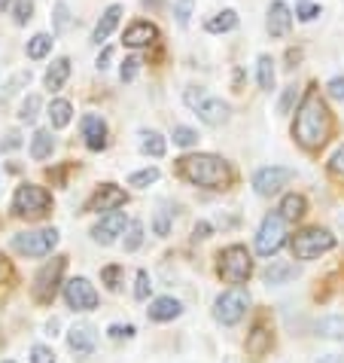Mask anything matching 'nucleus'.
<instances>
[{"label":"nucleus","instance_id":"nucleus-31","mask_svg":"<svg viewBox=\"0 0 344 363\" xmlns=\"http://www.w3.org/2000/svg\"><path fill=\"white\" fill-rule=\"evenodd\" d=\"M70 28V9L64 0H58L55 9H52V34H64Z\"/></svg>","mask_w":344,"mask_h":363},{"label":"nucleus","instance_id":"nucleus-1","mask_svg":"<svg viewBox=\"0 0 344 363\" xmlns=\"http://www.w3.org/2000/svg\"><path fill=\"white\" fill-rule=\"evenodd\" d=\"M329 132H332V116H329L326 101L320 98V92H308L305 101H302L299 110H296L292 135H296V140L302 147L317 150V147L326 144Z\"/></svg>","mask_w":344,"mask_h":363},{"label":"nucleus","instance_id":"nucleus-29","mask_svg":"<svg viewBox=\"0 0 344 363\" xmlns=\"http://www.w3.org/2000/svg\"><path fill=\"white\" fill-rule=\"evenodd\" d=\"M140 150H144L147 156H153V159H161L165 156V150H168V144H165V138H161L159 132H144L140 135Z\"/></svg>","mask_w":344,"mask_h":363},{"label":"nucleus","instance_id":"nucleus-26","mask_svg":"<svg viewBox=\"0 0 344 363\" xmlns=\"http://www.w3.org/2000/svg\"><path fill=\"white\" fill-rule=\"evenodd\" d=\"M296 275H299L296 263H271L262 278H265V284H287V281H292Z\"/></svg>","mask_w":344,"mask_h":363},{"label":"nucleus","instance_id":"nucleus-21","mask_svg":"<svg viewBox=\"0 0 344 363\" xmlns=\"http://www.w3.org/2000/svg\"><path fill=\"white\" fill-rule=\"evenodd\" d=\"M305 214H308V201H305V196H299V193L283 196V201H280V217L287 220V223H296V220H302Z\"/></svg>","mask_w":344,"mask_h":363},{"label":"nucleus","instance_id":"nucleus-22","mask_svg":"<svg viewBox=\"0 0 344 363\" xmlns=\"http://www.w3.org/2000/svg\"><path fill=\"white\" fill-rule=\"evenodd\" d=\"M67 77H70V58H55L52 65H49V70H46V89L49 92H58L64 83H67Z\"/></svg>","mask_w":344,"mask_h":363},{"label":"nucleus","instance_id":"nucleus-44","mask_svg":"<svg viewBox=\"0 0 344 363\" xmlns=\"http://www.w3.org/2000/svg\"><path fill=\"white\" fill-rule=\"evenodd\" d=\"M153 232H156V235H168V232H171V211H165V208L159 211L156 220H153Z\"/></svg>","mask_w":344,"mask_h":363},{"label":"nucleus","instance_id":"nucleus-47","mask_svg":"<svg viewBox=\"0 0 344 363\" xmlns=\"http://www.w3.org/2000/svg\"><path fill=\"white\" fill-rule=\"evenodd\" d=\"M329 171L332 174H338V177H344V144L332 153V159H329Z\"/></svg>","mask_w":344,"mask_h":363},{"label":"nucleus","instance_id":"nucleus-39","mask_svg":"<svg viewBox=\"0 0 344 363\" xmlns=\"http://www.w3.org/2000/svg\"><path fill=\"white\" fill-rule=\"evenodd\" d=\"M37 110H40V98H37V95H28V98L22 101V107H18V119H22V123H34V119H37Z\"/></svg>","mask_w":344,"mask_h":363},{"label":"nucleus","instance_id":"nucleus-48","mask_svg":"<svg viewBox=\"0 0 344 363\" xmlns=\"http://www.w3.org/2000/svg\"><path fill=\"white\" fill-rule=\"evenodd\" d=\"M296 16L302 18V22H314V18L320 16V6H317V4H302V6L296 9Z\"/></svg>","mask_w":344,"mask_h":363},{"label":"nucleus","instance_id":"nucleus-16","mask_svg":"<svg viewBox=\"0 0 344 363\" xmlns=\"http://www.w3.org/2000/svg\"><path fill=\"white\" fill-rule=\"evenodd\" d=\"M156 40H159V28L153 22H144V18H140V22H131L122 34V43L128 49H144L149 43H156Z\"/></svg>","mask_w":344,"mask_h":363},{"label":"nucleus","instance_id":"nucleus-5","mask_svg":"<svg viewBox=\"0 0 344 363\" xmlns=\"http://www.w3.org/2000/svg\"><path fill=\"white\" fill-rule=\"evenodd\" d=\"M49 205H52V196L37 184H22L13 196V214L16 217H43L49 211Z\"/></svg>","mask_w":344,"mask_h":363},{"label":"nucleus","instance_id":"nucleus-8","mask_svg":"<svg viewBox=\"0 0 344 363\" xmlns=\"http://www.w3.org/2000/svg\"><path fill=\"white\" fill-rule=\"evenodd\" d=\"M250 308V296L244 294V290H226V294H219L217 302H214V318L219 320L222 327H235L244 320Z\"/></svg>","mask_w":344,"mask_h":363},{"label":"nucleus","instance_id":"nucleus-50","mask_svg":"<svg viewBox=\"0 0 344 363\" xmlns=\"http://www.w3.org/2000/svg\"><path fill=\"white\" fill-rule=\"evenodd\" d=\"M326 89H329V95H332V98H338V101H344V77H332Z\"/></svg>","mask_w":344,"mask_h":363},{"label":"nucleus","instance_id":"nucleus-40","mask_svg":"<svg viewBox=\"0 0 344 363\" xmlns=\"http://www.w3.org/2000/svg\"><path fill=\"white\" fill-rule=\"evenodd\" d=\"M192 9H195V0H177L174 4V16H177V25H189V18H192Z\"/></svg>","mask_w":344,"mask_h":363},{"label":"nucleus","instance_id":"nucleus-51","mask_svg":"<svg viewBox=\"0 0 344 363\" xmlns=\"http://www.w3.org/2000/svg\"><path fill=\"white\" fill-rule=\"evenodd\" d=\"M110 62H113V49H110V46H107V49H104V52H101V55H98V62H95V65H98V70H107V67H110Z\"/></svg>","mask_w":344,"mask_h":363},{"label":"nucleus","instance_id":"nucleus-2","mask_svg":"<svg viewBox=\"0 0 344 363\" xmlns=\"http://www.w3.org/2000/svg\"><path fill=\"white\" fill-rule=\"evenodd\" d=\"M180 174H183L192 186H207V189H226L231 180L229 165L219 156L210 153H192L180 159Z\"/></svg>","mask_w":344,"mask_h":363},{"label":"nucleus","instance_id":"nucleus-34","mask_svg":"<svg viewBox=\"0 0 344 363\" xmlns=\"http://www.w3.org/2000/svg\"><path fill=\"white\" fill-rule=\"evenodd\" d=\"M28 83H31V70H22V74H16L4 89H0V101H9V98L18 92V89L28 86Z\"/></svg>","mask_w":344,"mask_h":363},{"label":"nucleus","instance_id":"nucleus-36","mask_svg":"<svg viewBox=\"0 0 344 363\" xmlns=\"http://www.w3.org/2000/svg\"><path fill=\"white\" fill-rule=\"evenodd\" d=\"M140 245H144V223H140V220H131L128 235H125V250L131 254V250H137Z\"/></svg>","mask_w":344,"mask_h":363},{"label":"nucleus","instance_id":"nucleus-42","mask_svg":"<svg viewBox=\"0 0 344 363\" xmlns=\"http://www.w3.org/2000/svg\"><path fill=\"white\" fill-rule=\"evenodd\" d=\"M134 299H140V302H144L147 296H149V287H153V284H149V275H147V272L144 269H140L137 272V278H134Z\"/></svg>","mask_w":344,"mask_h":363},{"label":"nucleus","instance_id":"nucleus-18","mask_svg":"<svg viewBox=\"0 0 344 363\" xmlns=\"http://www.w3.org/2000/svg\"><path fill=\"white\" fill-rule=\"evenodd\" d=\"M79 128H83V138H86L88 150H104L107 147V123L98 113H86Z\"/></svg>","mask_w":344,"mask_h":363},{"label":"nucleus","instance_id":"nucleus-10","mask_svg":"<svg viewBox=\"0 0 344 363\" xmlns=\"http://www.w3.org/2000/svg\"><path fill=\"white\" fill-rule=\"evenodd\" d=\"M292 174H296V171H292V168H283V165H268V168H259L256 174H253V189H256V196H262V199H271V196H277L280 189L289 184Z\"/></svg>","mask_w":344,"mask_h":363},{"label":"nucleus","instance_id":"nucleus-11","mask_svg":"<svg viewBox=\"0 0 344 363\" xmlns=\"http://www.w3.org/2000/svg\"><path fill=\"white\" fill-rule=\"evenodd\" d=\"M64 302L74 311H92L98 308V290L88 278H70L64 284Z\"/></svg>","mask_w":344,"mask_h":363},{"label":"nucleus","instance_id":"nucleus-15","mask_svg":"<svg viewBox=\"0 0 344 363\" xmlns=\"http://www.w3.org/2000/svg\"><path fill=\"white\" fill-rule=\"evenodd\" d=\"M192 110L198 113L201 123H205V125H214V128L222 125V123L229 119V104H226L222 98H214V95H205Z\"/></svg>","mask_w":344,"mask_h":363},{"label":"nucleus","instance_id":"nucleus-46","mask_svg":"<svg viewBox=\"0 0 344 363\" xmlns=\"http://www.w3.org/2000/svg\"><path fill=\"white\" fill-rule=\"evenodd\" d=\"M107 336L110 339H131V336H134V327H131V324H110L107 327Z\"/></svg>","mask_w":344,"mask_h":363},{"label":"nucleus","instance_id":"nucleus-55","mask_svg":"<svg viewBox=\"0 0 344 363\" xmlns=\"http://www.w3.org/2000/svg\"><path fill=\"white\" fill-rule=\"evenodd\" d=\"M4 363H13V360H4Z\"/></svg>","mask_w":344,"mask_h":363},{"label":"nucleus","instance_id":"nucleus-24","mask_svg":"<svg viewBox=\"0 0 344 363\" xmlns=\"http://www.w3.org/2000/svg\"><path fill=\"white\" fill-rule=\"evenodd\" d=\"M49 123H52V128H67L70 119H74V107H70V101L64 98H55L52 104H49Z\"/></svg>","mask_w":344,"mask_h":363},{"label":"nucleus","instance_id":"nucleus-20","mask_svg":"<svg viewBox=\"0 0 344 363\" xmlns=\"http://www.w3.org/2000/svg\"><path fill=\"white\" fill-rule=\"evenodd\" d=\"M122 13H125V9H122V4H110V6L104 9V13H101L98 25H95V34H92V40H95L98 46L104 43V40H107L110 34L116 31V25H119V18H122Z\"/></svg>","mask_w":344,"mask_h":363},{"label":"nucleus","instance_id":"nucleus-9","mask_svg":"<svg viewBox=\"0 0 344 363\" xmlns=\"http://www.w3.org/2000/svg\"><path fill=\"white\" fill-rule=\"evenodd\" d=\"M62 275H64V257H58V259H52V263H46L43 269L37 272V278H34V299L43 302V306H49V302L55 299V294H58Z\"/></svg>","mask_w":344,"mask_h":363},{"label":"nucleus","instance_id":"nucleus-52","mask_svg":"<svg viewBox=\"0 0 344 363\" xmlns=\"http://www.w3.org/2000/svg\"><path fill=\"white\" fill-rule=\"evenodd\" d=\"M210 235V223H205V220H201V223L195 226V238H207Z\"/></svg>","mask_w":344,"mask_h":363},{"label":"nucleus","instance_id":"nucleus-17","mask_svg":"<svg viewBox=\"0 0 344 363\" xmlns=\"http://www.w3.org/2000/svg\"><path fill=\"white\" fill-rule=\"evenodd\" d=\"M147 315H149V320H156V324H168V320H177L183 315V302L174 299V296H159V299L149 302Z\"/></svg>","mask_w":344,"mask_h":363},{"label":"nucleus","instance_id":"nucleus-23","mask_svg":"<svg viewBox=\"0 0 344 363\" xmlns=\"http://www.w3.org/2000/svg\"><path fill=\"white\" fill-rule=\"evenodd\" d=\"M231 28H238V13L235 9H222V13H214L205 22V31L207 34H226Z\"/></svg>","mask_w":344,"mask_h":363},{"label":"nucleus","instance_id":"nucleus-7","mask_svg":"<svg viewBox=\"0 0 344 363\" xmlns=\"http://www.w3.org/2000/svg\"><path fill=\"white\" fill-rule=\"evenodd\" d=\"M13 247L22 257H49L58 247V229H34V232H16Z\"/></svg>","mask_w":344,"mask_h":363},{"label":"nucleus","instance_id":"nucleus-45","mask_svg":"<svg viewBox=\"0 0 344 363\" xmlns=\"http://www.w3.org/2000/svg\"><path fill=\"white\" fill-rule=\"evenodd\" d=\"M28 360L31 363H55V354H52V348H46V345H34Z\"/></svg>","mask_w":344,"mask_h":363},{"label":"nucleus","instance_id":"nucleus-6","mask_svg":"<svg viewBox=\"0 0 344 363\" xmlns=\"http://www.w3.org/2000/svg\"><path fill=\"white\" fill-rule=\"evenodd\" d=\"M219 275L229 284H244V281L253 275V259L247 254L244 245H231L219 254Z\"/></svg>","mask_w":344,"mask_h":363},{"label":"nucleus","instance_id":"nucleus-13","mask_svg":"<svg viewBox=\"0 0 344 363\" xmlns=\"http://www.w3.org/2000/svg\"><path fill=\"white\" fill-rule=\"evenodd\" d=\"M67 348L74 351L76 357L95 354V348H98V333H95V327L88 324V320H79V324H74V327L67 330Z\"/></svg>","mask_w":344,"mask_h":363},{"label":"nucleus","instance_id":"nucleus-53","mask_svg":"<svg viewBox=\"0 0 344 363\" xmlns=\"http://www.w3.org/2000/svg\"><path fill=\"white\" fill-rule=\"evenodd\" d=\"M314 363H344V357H338V354H323V357H317Z\"/></svg>","mask_w":344,"mask_h":363},{"label":"nucleus","instance_id":"nucleus-27","mask_svg":"<svg viewBox=\"0 0 344 363\" xmlns=\"http://www.w3.org/2000/svg\"><path fill=\"white\" fill-rule=\"evenodd\" d=\"M52 43H55V40L49 37V34H34L31 40H28L25 52H28V58H34V62H40V58H46L49 52H52Z\"/></svg>","mask_w":344,"mask_h":363},{"label":"nucleus","instance_id":"nucleus-12","mask_svg":"<svg viewBox=\"0 0 344 363\" xmlns=\"http://www.w3.org/2000/svg\"><path fill=\"white\" fill-rule=\"evenodd\" d=\"M125 226H128L125 211H119V208L107 211V214L98 220V226L92 229V238L98 241V245H113L119 235H125Z\"/></svg>","mask_w":344,"mask_h":363},{"label":"nucleus","instance_id":"nucleus-28","mask_svg":"<svg viewBox=\"0 0 344 363\" xmlns=\"http://www.w3.org/2000/svg\"><path fill=\"white\" fill-rule=\"evenodd\" d=\"M317 336H323V339H344V318L341 315L320 318L317 320Z\"/></svg>","mask_w":344,"mask_h":363},{"label":"nucleus","instance_id":"nucleus-35","mask_svg":"<svg viewBox=\"0 0 344 363\" xmlns=\"http://www.w3.org/2000/svg\"><path fill=\"white\" fill-rule=\"evenodd\" d=\"M156 180H159V168H144V171H134V174H128V186L144 189L149 184H156Z\"/></svg>","mask_w":344,"mask_h":363},{"label":"nucleus","instance_id":"nucleus-43","mask_svg":"<svg viewBox=\"0 0 344 363\" xmlns=\"http://www.w3.org/2000/svg\"><path fill=\"white\" fill-rule=\"evenodd\" d=\"M137 70H140V58H125L122 62V70H119V77H122V83H131V79L137 77Z\"/></svg>","mask_w":344,"mask_h":363},{"label":"nucleus","instance_id":"nucleus-19","mask_svg":"<svg viewBox=\"0 0 344 363\" xmlns=\"http://www.w3.org/2000/svg\"><path fill=\"white\" fill-rule=\"evenodd\" d=\"M265 28L271 37H287L289 28H292V13L287 4H280V0H275V4L268 6V18H265Z\"/></svg>","mask_w":344,"mask_h":363},{"label":"nucleus","instance_id":"nucleus-49","mask_svg":"<svg viewBox=\"0 0 344 363\" xmlns=\"http://www.w3.org/2000/svg\"><path fill=\"white\" fill-rule=\"evenodd\" d=\"M22 147V135L18 132H9L4 140H0V153H9V150H18Z\"/></svg>","mask_w":344,"mask_h":363},{"label":"nucleus","instance_id":"nucleus-30","mask_svg":"<svg viewBox=\"0 0 344 363\" xmlns=\"http://www.w3.org/2000/svg\"><path fill=\"white\" fill-rule=\"evenodd\" d=\"M256 79H259V89H265V92L275 89V62H271V55H259V62H256Z\"/></svg>","mask_w":344,"mask_h":363},{"label":"nucleus","instance_id":"nucleus-38","mask_svg":"<svg viewBox=\"0 0 344 363\" xmlns=\"http://www.w3.org/2000/svg\"><path fill=\"white\" fill-rule=\"evenodd\" d=\"M171 138H174L177 147H195L198 144V132H195V128H189V125H177Z\"/></svg>","mask_w":344,"mask_h":363},{"label":"nucleus","instance_id":"nucleus-3","mask_svg":"<svg viewBox=\"0 0 344 363\" xmlns=\"http://www.w3.org/2000/svg\"><path fill=\"white\" fill-rule=\"evenodd\" d=\"M332 247H336V235L329 229L311 226L292 238V259H317L320 254H329Z\"/></svg>","mask_w":344,"mask_h":363},{"label":"nucleus","instance_id":"nucleus-33","mask_svg":"<svg viewBox=\"0 0 344 363\" xmlns=\"http://www.w3.org/2000/svg\"><path fill=\"white\" fill-rule=\"evenodd\" d=\"M31 16H34V0H13V22L18 28L31 22Z\"/></svg>","mask_w":344,"mask_h":363},{"label":"nucleus","instance_id":"nucleus-32","mask_svg":"<svg viewBox=\"0 0 344 363\" xmlns=\"http://www.w3.org/2000/svg\"><path fill=\"white\" fill-rule=\"evenodd\" d=\"M101 281L107 284L110 294H119L122 290V266H104L101 269Z\"/></svg>","mask_w":344,"mask_h":363},{"label":"nucleus","instance_id":"nucleus-25","mask_svg":"<svg viewBox=\"0 0 344 363\" xmlns=\"http://www.w3.org/2000/svg\"><path fill=\"white\" fill-rule=\"evenodd\" d=\"M52 150H55V138H52V132L40 128V132L34 135V140H31V159H37V162H46V159L52 156Z\"/></svg>","mask_w":344,"mask_h":363},{"label":"nucleus","instance_id":"nucleus-41","mask_svg":"<svg viewBox=\"0 0 344 363\" xmlns=\"http://www.w3.org/2000/svg\"><path fill=\"white\" fill-rule=\"evenodd\" d=\"M296 98H299V89H296V86H287V89H283V95H280V101H277V113H289L292 104H296Z\"/></svg>","mask_w":344,"mask_h":363},{"label":"nucleus","instance_id":"nucleus-4","mask_svg":"<svg viewBox=\"0 0 344 363\" xmlns=\"http://www.w3.org/2000/svg\"><path fill=\"white\" fill-rule=\"evenodd\" d=\"M283 245H287V220L280 217V211H271V214H265V220H262V226L256 232V254L275 257Z\"/></svg>","mask_w":344,"mask_h":363},{"label":"nucleus","instance_id":"nucleus-54","mask_svg":"<svg viewBox=\"0 0 344 363\" xmlns=\"http://www.w3.org/2000/svg\"><path fill=\"white\" fill-rule=\"evenodd\" d=\"M9 6H13V0H0V13H6Z\"/></svg>","mask_w":344,"mask_h":363},{"label":"nucleus","instance_id":"nucleus-14","mask_svg":"<svg viewBox=\"0 0 344 363\" xmlns=\"http://www.w3.org/2000/svg\"><path fill=\"white\" fill-rule=\"evenodd\" d=\"M125 205V189L122 186H116V184H104V186H98L95 189V196L88 199V211H116V208H122Z\"/></svg>","mask_w":344,"mask_h":363},{"label":"nucleus","instance_id":"nucleus-37","mask_svg":"<svg viewBox=\"0 0 344 363\" xmlns=\"http://www.w3.org/2000/svg\"><path fill=\"white\" fill-rule=\"evenodd\" d=\"M271 345V336L262 327H256L250 333V339H247V351H253V354H262V351H265Z\"/></svg>","mask_w":344,"mask_h":363}]
</instances>
